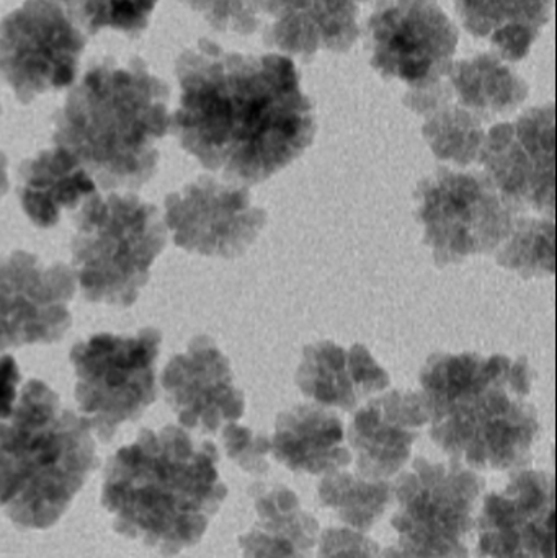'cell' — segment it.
<instances>
[{"instance_id": "1", "label": "cell", "mask_w": 557, "mask_h": 558, "mask_svg": "<svg viewBox=\"0 0 557 558\" xmlns=\"http://www.w3.org/2000/svg\"><path fill=\"white\" fill-rule=\"evenodd\" d=\"M170 130L213 172L255 185L313 144L316 117L293 59L226 51L202 38L177 58Z\"/></svg>"}, {"instance_id": "2", "label": "cell", "mask_w": 557, "mask_h": 558, "mask_svg": "<svg viewBox=\"0 0 557 558\" xmlns=\"http://www.w3.org/2000/svg\"><path fill=\"white\" fill-rule=\"evenodd\" d=\"M218 462L213 442L179 426L143 429L105 472L101 501L117 533L164 556L195 547L228 497Z\"/></svg>"}, {"instance_id": "3", "label": "cell", "mask_w": 557, "mask_h": 558, "mask_svg": "<svg viewBox=\"0 0 557 558\" xmlns=\"http://www.w3.org/2000/svg\"><path fill=\"white\" fill-rule=\"evenodd\" d=\"M431 436L451 461L474 471H510L532 458L540 420L529 402L525 356L434 354L421 373Z\"/></svg>"}, {"instance_id": "4", "label": "cell", "mask_w": 557, "mask_h": 558, "mask_svg": "<svg viewBox=\"0 0 557 558\" xmlns=\"http://www.w3.org/2000/svg\"><path fill=\"white\" fill-rule=\"evenodd\" d=\"M169 97V85L143 59H101L55 114L52 141L101 189H141L156 175V143L170 131Z\"/></svg>"}, {"instance_id": "5", "label": "cell", "mask_w": 557, "mask_h": 558, "mask_svg": "<svg viewBox=\"0 0 557 558\" xmlns=\"http://www.w3.org/2000/svg\"><path fill=\"white\" fill-rule=\"evenodd\" d=\"M98 462L87 420L64 409L48 384L29 380L0 420V510L22 530H48Z\"/></svg>"}, {"instance_id": "6", "label": "cell", "mask_w": 557, "mask_h": 558, "mask_svg": "<svg viewBox=\"0 0 557 558\" xmlns=\"http://www.w3.org/2000/svg\"><path fill=\"white\" fill-rule=\"evenodd\" d=\"M166 244L156 206L131 193L88 196L71 244L72 271L82 294L95 304L130 307Z\"/></svg>"}, {"instance_id": "7", "label": "cell", "mask_w": 557, "mask_h": 558, "mask_svg": "<svg viewBox=\"0 0 557 558\" xmlns=\"http://www.w3.org/2000/svg\"><path fill=\"white\" fill-rule=\"evenodd\" d=\"M486 481L461 462L415 459L399 477L392 527L402 558H468Z\"/></svg>"}, {"instance_id": "8", "label": "cell", "mask_w": 557, "mask_h": 558, "mask_svg": "<svg viewBox=\"0 0 557 558\" xmlns=\"http://www.w3.org/2000/svg\"><path fill=\"white\" fill-rule=\"evenodd\" d=\"M160 341L159 330L143 328L136 335H94L72 348L75 400L101 441L110 442L121 425L136 422L156 402Z\"/></svg>"}, {"instance_id": "9", "label": "cell", "mask_w": 557, "mask_h": 558, "mask_svg": "<svg viewBox=\"0 0 557 558\" xmlns=\"http://www.w3.org/2000/svg\"><path fill=\"white\" fill-rule=\"evenodd\" d=\"M415 199L425 244L440 268L496 252L510 234L517 215L486 173L457 172L448 167L422 180Z\"/></svg>"}, {"instance_id": "10", "label": "cell", "mask_w": 557, "mask_h": 558, "mask_svg": "<svg viewBox=\"0 0 557 558\" xmlns=\"http://www.w3.org/2000/svg\"><path fill=\"white\" fill-rule=\"evenodd\" d=\"M87 35L56 0H25L0 22V77L23 105L71 87Z\"/></svg>"}, {"instance_id": "11", "label": "cell", "mask_w": 557, "mask_h": 558, "mask_svg": "<svg viewBox=\"0 0 557 558\" xmlns=\"http://www.w3.org/2000/svg\"><path fill=\"white\" fill-rule=\"evenodd\" d=\"M368 41L372 68L414 88L450 64L460 32L438 0H379L368 20Z\"/></svg>"}, {"instance_id": "12", "label": "cell", "mask_w": 557, "mask_h": 558, "mask_svg": "<svg viewBox=\"0 0 557 558\" xmlns=\"http://www.w3.org/2000/svg\"><path fill=\"white\" fill-rule=\"evenodd\" d=\"M477 162L517 213L533 209L555 218V105L494 124Z\"/></svg>"}, {"instance_id": "13", "label": "cell", "mask_w": 557, "mask_h": 558, "mask_svg": "<svg viewBox=\"0 0 557 558\" xmlns=\"http://www.w3.org/2000/svg\"><path fill=\"white\" fill-rule=\"evenodd\" d=\"M268 216L252 203L244 186L199 177L166 198V225L183 251L234 258L257 241Z\"/></svg>"}, {"instance_id": "14", "label": "cell", "mask_w": 557, "mask_h": 558, "mask_svg": "<svg viewBox=\"0 0 557 558\" xmlns=\"http://www.w3.org/2000/svg\"><path fill=\"white\" fill-rule=\"evenodd\" d=\"M74 294L68 265H45L26 252L0 255V351L61 340L72 325Z\"/></svg>"}, {"instance_id": "15", "label": "cell", "mask_w": 557, "mask_h": 558, "mask_svg": "<svg viewBox=\"0 0 557 558\" xmlns=\"http://www.w3.org/2000/svg\"><path fill=\"white\" fill-rule=\"evenodd\" d=\"M477 521L481 558H555V478L519 472L486 495Z\"/></svg>"}, {"instance_id": "16", "label": "cell", "mask_w": 557, "mask_h": 558, "mask_svg": "<svg viewBox=\"0 0 557 558\" xmlns=\"http://www.w3.org/2000/svg\"><path fill=\"white\" fill-rule=\"evenodd\" d=\"M162 387L185 428L216 433L244 415V393L235 387L231 364L205 335L193 338L185 353L169 361Z\"/></svg>"}, {"instance_id": "17", "label": "cell", "mask_w": 557, "mask_h": 558, "mask_svg": "<svg viewBox=\"0 0 557 558\" xmlns=\"http://www.w3.org/2000/svg\"><path fill=\"white\" fill-rule=\"evenodd\" d=\"M530 87L499 54L481 52L451 61L427 84L409 88L404 105L417 113L432 101H445L483 124L513 113L529 98Z\"/></svg>"}, {"instance_id": "18", "label": "cell", "mask_w": 557, "mask_h": 558, "mask_svg": "<svg viewBox=\"0 0 557 558\" xmlns=\"http://www.w3.org/2000/svg\"><path fill=\"white\" fill-rule=\"evenodd\" d=\"M428 423L421 393L391 390L359 409L349 428L359 474L372 481L396 477Z\"/></svg>"}, {"instance_id": "19", "label": "cell", "mask_w": 557, "mask_h": 558, "mask_svg": "<svg viewBox=\"0 0 557 558\" xmlns=\"http://www.w3.org/2000/svg\"><path fill=\"white\" fill-rule=\"evenodd\" d=\"M368 0H262L267 15L264 43L311 59L319 51L346 52L360 36V13Z\"/></svg>"}, {"instance_id": "20", "label": "cell", "mask_w": 557, "mask_h": 558, "mask_svg": "<svg viewBox=\"0 0 557 558\" xmlns=\"http://www.w3.org/2000/svg\"><path fill=\"white\" fill-rule=\"evenodd\" d=\"M296 384L317 405L349 412L385 390L389 376L363 344L347 350L332 341H320L304 348Z\"/></svg>"}, {"instance_id": "21", "label": "cell", "mask_w": 557, "mask_h": 558, "mask_svg": "<svg viewBox=\"0 0 557 558\" xmlns=\"http://www.w3.org/2000/svg\"><path fill=\"white\" fill-rule=\"evenodd\" d=\"M270 448L274 458L296 474H332L352 461L342 420L317 403L281 412Z\"/></svg>"}, {"instance_id": "22", "label": "cell", "mask_w": 557, "mask_h": 558, "mask_svg": "<svg viewBox=\"0 0 557 558\" xmlns=\"http://www.w3.org/2000/svg\"><path fill=\"white\" fill-rule=\"evenodd\" d=\"M255 521L241 537L242 558H314L319 523L284 485H255Z\"/></svg>"}, {"instance_id": "23", "label": "cell", "mask_w": 557, "mask_h": 558, "mask_svg": "<svg viewBox=\"0 0 557 558\" xmlns=\"http://www.w3.org/2000/svg\"><path fill=\"white\" fill-rule=\"evenodd\" d=\"M19 195L33 225L49 229L58 225L64 209L95 195V182L74 156L56 146L23 163Z\"/></svg>"}, {"instance_id": "24", "label": "cell", "mask_w": 557, "mask_h": 558, "mask_svg": "<svg viewBox=\"0 0 557 558\" xmlns=\"http://www.w3.org/2000/svg\"><path fill=\"white\" fill-rule=\"evenodd\" d=\"M553 0H455L470 35L487 39L506 61H522L552 15Z\"/></svg>"}, {"instance_id": "25", "label": "cell", "mask_w": 557, "mask_h": 558, "mask_svg": "<svg viewBox=\"0 0 557 558\" xmlns=\"http://www.w3.org/2000/svg\"><path fill=\"white\" fill-rule=\"evenodd\" d=\"M320 504L332 510L350 530L368 533L385 517L392 500L386 481H372L350 472L324 475L317 485Z\"/></svg>"}, {"instance_id": "26", "label": "cell", "mask_w": 557, "mask_h": 558, "mask_svg": "<svg viewBox=\"0 0 557 558\" xmlns=\"http://www.w3.org/2000/svg\"><path fill=\"white\" fill-rule=\"evenodd\" d=\"M417 114L425 118L422 133L437 159L460 167L476 162L486 137V124L444 101H434Z\"/></svg>"}, {"instance_id": "27", "label": "cell", "mask_w": 557, "mask_h": 558, "mask_svg": "<svg viewBox=\"0 0 557 558\" xmlns=\"http://www.w3.org/2000/svg\"><path fill=\"white\" fill-rule=\"evenodd\" d=\"M497 264L523 278L555 274V222L553 218L520 216L497 248Z\"/></svg>"}, {"instance_id": "28", "label": "cell", "mask_w": 557, "mask_h": 558, "mask_svg": "<svg viewBox=\"0 0 557 558\" xmlns=\"http://www.w3.org/2000/svg\"><path fill=\"white\" fill-rule=\"evenodd\" d=\"M87 36L111 28L140 38L159 0H56Z\"/></svg>"}, {"instance_id": "29", "label": "cell", "mask_w": 557, "mask_h": 558, "mask_svg": "<svg viewBox=\"0 0 557 558\" xmlns=\"http://www.w3.org/2000/svg\"><path fill=\"white\" fill-rule=\"evenodd\" d=\"M216 32L251 36L261 25L262 0H182Z\"/></svg>"}, {"instance_id": "30", "label": "cell", "mask_w": 557, "mask_h": 558, "mask_svg": "<svg viewBox=\"0 0 557 558\" xmlns=\"http://www.w3.org/2000/svg\"><path fill=\"white\" fill-rule=\"evenodd\" d=\"M222 445L226 454L247 474L262 477L270 471L268 454L271 452L270 439L252 432L251 428L229 423L222 429Z\"/></svg>"}, {"instance_id": "31", "label": "cell", "mask_w": 557, "mask_h": 558, "mask_svg": "<svg viewBox=\"0 0 557 558\" xmlns=\"http://www.w3.org/2000/svg\"><path fill=\"white\" fill-rule=\"evenodd\" d=\"M316 558H402L398 549L378 543L350 527H329L317 541Z\"/></svg>"}, {"instance_id": "32", "label": "cell", "mask_w": 557, "mask_h": 558, "mask_svg": "<svg viewBox=\"0 0 557 558\" xmlns=\"http://www.w3.org/2000/svg\"><path fill=\"white\" fill-rule=\"evenodd\" d=\"M20 371L10 354L0 356V420L9 418L16 399V386L20 383Z\"/></svg>"}, {"instance_id": "33", "label": "cell", "mask_w": 557, "mask_h": 558, "mask_svg": "<svg viewBox=\"0 0 557 558\" xmlns=\"http://www.w3.org/2000/svg\"><path fill=\"white\" fill-rule=\"evenodd\" d=\"M7 162L5 154L0 150V198L9 192V175H7Z\"/></svg>"}, {"instance_id": "34", "label": "cell", "mask_w": 557, "mask_h": 558, "mask_svg": "<svg viewBox=\"0 0 557 558\" xmlns=\"http://www.w3.org/2000/svg\"><path fill=\"white\" fill-rule=\"evenodd\" d=\"M0 114H2V105H0Z\"/></svg>"}]
</instances>
